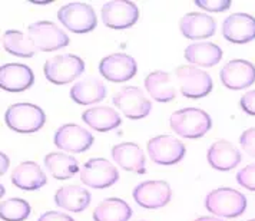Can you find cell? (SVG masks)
I'll list each match as a JSON object with an SVG mask.
<instances>
[{
  "label": "cell",
  "mask_w": 255,
  "mask_h": 221,
  "mask_svg": "<svg viewBox=\"0 0 255 221\" xmlns=\"http://www.w3.org/2000/svg\"><path fill=\"white\" fill-rule=\"evenodd\" d=\"M169 125L176 135L188 140H198L212 128V119L199 108H184L171 115Z\"/></svg>",
  "instance_id": "6da1fadb"
},
{
  "label": "cell",
  "mask_w": 255,
  "mask_h": 221,
  "mask_svg": "<svg viewBox=\"0 0 255 221\" xmlns=\"http://www.w3.org/2000/svg\"><path fill=\"white\" fill-rule=\"evenodd\" d=\"M205 209L217 217L237 219L247 210V198L234 188H217L205 198Z\"/></svg>",
  "instance_id": "7a4b0ae2"
},
{
  "label": "cell",
  "mask_w": 255,
  "mask_h": 221,
  "mask_svg": "<svg viewBox=\"0 0 255 221\" xmlns=\"http://www.w3.org/2000/svg\"><path fill=\"white\" fill-rule=\"evenodd\" d=\"M4 121L12 131L20 134H33L45 125L46 115L37 105L19 102L7 108Z\"/></svg>",
  "instance_id": "3957f363"
},
{
  "label": "cell",
  "mask_w": 255,
  "mask_h": 221,
  "mask_svg": "<svg viewBox=\"0 0 255 221\" xmlns=\"http://www.w3.org/2000/svg\"><path fill=\"white\" fill-rule=\"evenodd\" d=\"M58 19L66 29L78 35L92 32L98 24L95 10L83 1H72L62 6L58 12Z\"/></svg>",
  "instance_id": "277c9868"
},
{
  "label": "cell",
  "mask_w": 255,
  "mask_h": 221,
  "mask_svg": "<svg viewBox=\"0 0 255 221\" xmlns=\"http://www.w3.org/2000/svg\"><path fill=\"white\" fill-rule=\"evenodd\" d=\"M43 72L49 82L55 85H66L78 79L85 72V62L82 58L72 53L58 55L47 59Z\"/></svg>",
  "instance_id": "5b68a950"
},
{
  "label": "cell",
  "mask_w": 255,
  "mask_h": 221,
  "mask_svg": "<svg viewBox=\"0 0 255 221\" xmlns=\"http://www.w3.org/2000/svg\"><path fill=\"white\" fill-rule=\"evenodd\" d=\"M176 81L181 93L189 99H199L211 93L212 91V78L208 72L195 68L182 65L175 70Z\"/></svg>",
  "instance_id": "8992f818"
},
{
  "label": "cell",
  "mask_w": 255,
  "mask_h": 221,
  "mask_svg": "<svg viewBox=\"0 0 255 221\" xmlns=\"http://www.w3.org/2000/svg\"><path fill=\"white\" fill-rule=\"evenodd\" d=\"M27 36L36 50L40 52H53L69 45V36L58 24L47 20H40L30 24L27 29Z\"/></svg>",
  "instance_id": "52a82bcc"
},
{
  "label": "cell",
  "mask_w": 255,
  "mask_h": 221,
  "mask_svg": "<svg viewBox=\"0 0 255 221\" xmlns=\"http://www.w3.org/2000/svg\"><path fill=\"white\" fill-rule=\"evenodd\" d=\"M114 105L129 119H142L151 114V101L138 86H125L114 95Z\"/></svg>",
  "instance_id": "ba28073f"
},
{
  "label": "cell",
  "mask_w": 255,
  "mask_h": 221,
  "mask_svg": "<svg viewBox=\"0 0 255 221\" xmlns=\"http://www.w3.org/2000/svg\"><path fill=\"white\" fill-rule=\"evenodd\" d=\"M102 22L111 29L132 27L139 19V10L133 1L129 0H111L102 6Z\"/></svg>",
  "instance_id": "9c48e42d"
},
{
  "label": "cell",
  "mask_w": 255,
  "mask_h": 221,
  "mask_svg": "<svg viewBox=\"0 0 255 221\" xmlns=\"http://www.w3.org/2000/svg\"><path fill=\"white\" fill-rule=\"evenodd\" d=\"M118 170L105 158H91L83 164L81 170V181L91 188H108L118 183Z\"/></svg>",
  "instance_id": "30bf717a"
},
{
  "label": "cell",
  "mask_w": 255,
  "mask_h": 221,
  "mask_svg": "<svg viewBox=\"0 0 255 221\" xmlns=\"http://www.w3.org/2000/svg\"><path fill=\"white\" fill-rule=\"evenodd\" d=\"M146 150L149 158L159 165H174L185 157V145L175 137L158 135L148 141Z\"/></svg>",
  "instance_id": "8fae6325"
},
{
  "label": "cell",
  "mask_w": 255,
  "mask_h": 221,
  "mask_svg": "<svg viewBox=\"0 0 255 221\" xmlns=\"http://www.w3.org/2000/svg\"><path fill=\"white\" fill-rule=\"evenodd\" d=\"M133 200L142 209L156 210L165 207L172 197V190L166 181H145L133 190Z\"/></svg>",
  "instance_id": "7c38bea8"
},
{
  "label": "cell",
  "mask_w": 255,
  "mask_h": 221,
  "mask_svg": "<svg viewBox=\"0 0 255 221\" xmlns=\"http://www.w3.org/2000/svg\"><path fill=\"white\" fill-rule=\"evenodd\" d=\"M136 62L127 53H112L99 62V72L105 79L114 83H122L136 75Z\"/></svg>",
  "instance_id": "4fadbf2b"
},
{
  "label": "cell",
  "mask_w": 255,
  "mask_h": 221,
  "mask_svg": "<svg viewBox=\"0 0 255 221\" xmlns=\"http://www.w3.org/2000/svg\"><path fill=\"white\" fill-rule=\"evenodd\" d=\"M220 78L225 88L241 91L255 82V66L245 59H234L221 69Z\"/></svg>",
  "instance_id": "5bb4252c"
},
{
  "label": "cell",
  "mask_w": 255,
  "mask_h": 221,
  "mask_svg": "<svg viewBox=\"0 0 255 221\" xmlns=\"http://www.w3.org/2000/svg\"><path fill=\"white\" fill-rule=\"evenodd\" d=\"M53 142L62 151L81 154L92 147L93 137L88 129L76 124H65L56 131Z\"/></svg>",
  "instance_id": "9a60e30c"
},
{
  "label": "cell",
  "mask_w": 255,
  "mask_h": 221,
  "mask_svg": "<svg viewBox=\"0 0 255 221\" xmlns=\"http://www.w3.org/2000/svg\"><path fill=\"white\" fill-rule=\"evenodd\" d=\"M222 36L235 45H244L255 39V17L248 13H234L222 23Z\"/></svg>",
  "instance_id": "2e32d148"
},
{
  "label": "cell",
  "mask_w": 255,
  "mask_h": 221,
  "mask_svg": "<svg viewBox=\"0 0 255 221\" xmlns=\"http://www.w3.org/2000/svg\"><path fill=\"white\" fill-rule=\"evenodd\" d=\"M33 82V70L23 63H6L0 68V88L6 92H23Z\"/></svg>",
  "instance_id": "e0dca14e"
},
{
  "label": "cell",
  "mask_w": 255,
  "mask_h": 221,
  "mask_svg": "<svg viewBox=\"0 0 255 221\" xmlns=\"http://www.w3.org/2000/svg\"><path fill=\"white\" fill-rule=\"evenodd\" d=\"M207 160L214 170L227 173L241 163V152L230 141L220 140L208 148Z\"/></svg>",
  "instance_id": "ac0fdd59"
},
{
  "label": "cell",
  "mask_w": 255,
  "mask_h": 221,
  "mask_svg": "<svg viewBox=\"0 0 255 221\" xmlns=\"http://www.w3.org/2000/svg\"><path fill=\"white\" fill-rule=\"evenodd\" d=\"M112 158L125 171L145 174V154L135 142H121L112 148Z\"/></svg>",
  "instance_id": "d6986e66"
},
{
  "label": "cell",
  "mask_w": 255,
  "mask_h": 221,
  "mask_svg": "<svg viewBox=\"0 0 255 221\" xmlns=\"http://www.w3.org/2000/svg\"><path fill=\"white\" fill-rule=\"evenodd\" d=\"M179 29L186 39L198 40V39H207L215 35L217 23L207 13L192 12L185 14L181 19Z\"/></svg>",
  "instance_id": "ffe728a7"
},
{
  "label": "cell",
  "mask_w": 255,
  "mask_h": 221,
  "mask_svg": "<svg viewBox=\"0 0 255 221\" xmlns=\"http://www.w3.org/2000/svg\"><path fill=\"white\" fill-rule=\"evenodd\" d=\"M12 183L13 186L24 191H35L46 186L47 177L39 167V164L24 161L14 168L12 173Z\"/></svg>",
  "instance_id": "44dd1931"
},
{
  "label": "cell",
  "mask_w": 255,
  "mask_h": 221,
  "mask_svg": "<svg viewBox=\"0 0 255 221\" xmlns=\"http://www.w3.org/2000/svg\"><path fill=\"white\" fill-rule=\"evenodd\" d=\"M56 206L72 213H81L91 204V193L81 186H63L55 194Z\"/></svg>",
  "instance_id": "7402d4cb"
},
{
  "label": "cell",
  "mask_w": 255,
  "mask_h": 221,
  "mask_svg": "<svg viewBox=\"0 0 255 221\" xmlns=\"http://www.w3.org/2000/svg\"><path fill=\"white\" fill-rule=\"evenodd\" d=\"M184 58L199 68H211L222 59V49L212 42L192 43L184 50Z\"/></svg>",
  "instance_id": "603a6c76"
},
{
  "label": "cell",
  "mask_w": 255,
  "mask_h": 221,
  "mask_svg": "<svg viewBox=\"0 0 255 221\" xmlns=\"http://www.w3.org/2000/svg\"><path fill=\"white\" fill-rule=\"evenodd\" d=\"M82 121L98 132L112 131L122 124L119 114L109 106H93L82 114Z\"/></svg>",
  "instance_id": "cb8c5ba5"
},
{
  "label": "cell",
  "mask_w": 255,
  "mask_h": 221,
  "mask_svg": "<svg viewBox=\"0 0 255 221\" xmlns=\"http://www.w3.org/2000/svg\"><path fill=\"white\" fill-rule=\"evenodd\" d=\"M145 88L153 98V101L161 102V104H168L174 101L176 96L171 76L168 72H163V70L151 72L145 78Z\"/></svg>",
  "instance_id": "d4e9b609"
},
{
  "label": "cell",
  "mask_w": 255,
  "mask_h": 221,
  "mask_svg": "<svg viewBox=\"0 0 255 221\" xmlns=\"http://www.w3.org/2000/svg\"><path fill=\"white\" fill-rule=\"evenodd\" d=\"M106 88L104 82L95 78H88L76 82L70 89V98L78 105H92L104 101Z\"/></svg>",
  "instance_id": "484cf974"
},
{
  "label": "cell",
  "mask_w": 255,
  "mask_h": 221,
  "mask_svg": "<svg viewBox=\"0 0 255 221\" xmlns=\"http://www.w3.org/2000/svg\"><path fill=\"white\" fill-rule=\"evenodd\" d=\"M132 209L121 198H106L93 210V221H129Z\"/></svg>",
  "instance_id": "4316f807"
},
{
  "label": "cell",
  "mask_w": 255,
  "mask_h": 221,
  "mask_svg": "<svg viewBox=\"0 0 255 221\" xmlns=\"http://www.w3.org/2000/svg\"><path fill=\"white\" fill-rule=\"evenodd\" d=\"M45 165L50 175L56 180H69L79 171L78 161L63 152H50L45 157Z\"/></svg>",
  "instance_id": "83f0119b"
},
{
  "label": "cell",
  "mask_w": 255,
  "mask_h": 221,
  "mask_svg": "<svg viewBox=\"0 0 255 221\" xmlns=\"http://www.w3.org/2000/svg\"><path fill=\"white\" fill-rule=\"evenodd\" d=\"M1 43L6 52L19 58H33L36 47L30 42L27 33L20 30H7L1 37Z\"/></svg>",
  "instance_id": "f1b7e54d"
},
{
  "label": "cell",
  "mask_w": 255,
  "mask_h": 221,
  "mask_svg": "<svg viewBox=\"0 0 255 221\" xmlns=\"http://www.w3.org/2000/svg\"><path fill=\"white\" fill-rule=\"evenodd\" d=\"M30 204L22 198H9L0 206V219L3 221H24L30 216Z\"/></svg>",
  "instance_id": "f546056e"
},
{
  "label": "cell",
  "mask_w": 255,
  "mask_h": 221,
  "mask_svg": "<svg viewBox=\"0 0 255 221\" xmlns=\"http://www.w3.org/2000/svg\"><path fill=\"white\" fill-rule=\"evenodd\" d=\"M237 183L250 191H255V164L244 167L237 174Z\"/></svg>",
  "instance_id": "4dcf8cb0"
},
{
  "label": "cell",
  "mask_w": 255,
  "mask_h": 221,
  "mask_svg": "<svg viewBox=\"0 0 255 221\" xmlns=\"http://www.w3.org/2000/svg\"><path fill=\"white\" fill-rule=\"evenodd\" d=\"M195 4L199 9L211 13L225 12V10H228L231 7L230 0H197Z\"/></svg>",
  "instance_id": "1f68e13d"
},
{
  "label": "cell",
  "mask_w": 255,
  "mask_h": 221,
  "mask_svg": "<svg viewBox=\"0 0 255 221\" xmlns=\"http://www.w3.org/2000/svg\"><path fill=\"white\" fill-rule=\"evenodd\" d=\"M240 144L244 151L255 157V128L245 129L240 137Z\"/></svg>",
  "instance_id": "d6a6232c"
},
{
  "label": "cell",
  "mask_w": 255,
  "mask_h": 221,
  "mask_svg": "<svg viewBox=\"0 0 255 221\" xmlns=\"http://www.w3.org/2000/svg\"><path fill=\"white\" fill-rule=\"evenodd\" d=\"M240 106L250 117H255V91L245 92L240 99Z\"/></svg>",
  "instance_id": "836d02e7"
},
{
  "label": "cell",
  "mask_w": 255,
  "mask_h": 221,
  "mask_svg": "<svg viewBox=\"0 0 255 221\" xmlns=\"http://www.w3.org/2000/svg\"><path fill=\"white\" fill-rule=\"evenodd\" d=\"M37 221H75L68 214L59 213V211H47L45 214H42Z\"/></svg>",
  "instance_id": "e575fe53"
},
{
  "label": "cell",
  "mask_w": 255,
  "mask_h": 221,
  "mask_svg": "<svg viewBox=\"0 0 255 221\" xmlns=\"http://www.w3.org/2000/svg\"><path fill=\"white\" fill-rule=\"evenodd\" d=\"M0 158H1V168H0V174L4 175L6 174V171H7V168H9V157H7L4 152H1V154H0Z\"/></svg>",
  "instance_id": "d590c367"
},
{
  "label": "cell",
  "mask_w": 255,
  "mask_h": 221,
  "mask_svg": "<svg viewBox=\"0 0 255 221\" xmlns=\"http://www.w3.org/2000/svg\"><path fill=\"white\" fill-rule=\"evenodd\" d=\"M195 221H224L222 219H217V217H199Z\"/></svg>",
  "instance_id": "8d00e7d4"
},
{
  "label": "cell",
  "mask_w": 255,
  "mask_h": 221,
  "mask_svg": "<svg viewBox=\"0 0 255 221\" xmlns=\"http://www.w3.org/2000/svg\"><path fill=\"white\" fill-rule=\"evenodd\" d=\"M35 4H49L50 1H33Z\"/></svg>",
  "instance_id": "74e56055"
},
{
  "label": "cell",
  "mask_w": 255,
  "mask_h": 221,
  "mask_svg": "<svg viewBox=\"0 0 255 221\" xmlns=\"http://www.w3.org/2000/svg\"><path fill=\"white\" fill-rule=\"evenodd\" d=\"M248 221H255V219H253V220H248Z\"/></svg>",
  "instance_id": "f35d334b"
}]
</instances>
